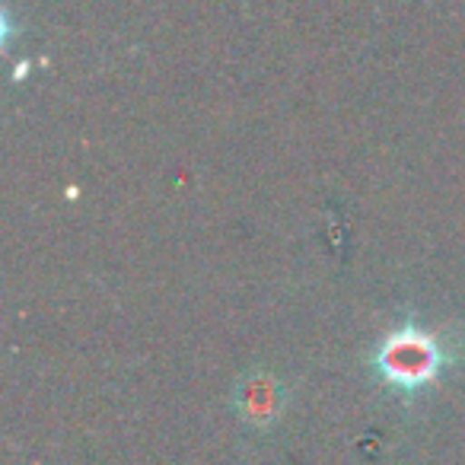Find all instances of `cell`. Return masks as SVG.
Listing matches in <instances>:
<instances>
[{
    "instance_id": "2",
    "label": "cell",
    "mask_w": 465,
    "mask_h": 465,
    "mask_svg": "<svg viewBox=\"0 0 465 465\" xmlns=\"http://www.w3.org/2000/svg\"><path fill=\"white\" fill-rule=\"evenodd\" d=\"M232 408L236 418L252 430H268L281 420L287 408V386L278 376L265 373V370H252L249 376H242L236 382L232 392Z\"/></svg>"
},
{
    "instance_id": "1",
    "label": "cell",
    "mask_w": 465,
    "mask_h": 465,
    "mask_svg": "<svg viewBox=\"0 0 465 465\" xmlns=\"http://www.w3.org/2000/svg\"><path fill=\"white\" fill-rule=\"evenodd\" d=\"M465 357V341L456 331H440L418 322L414 316L401 319L370 351V370L376 382L399 395L405 405L430 392L446 380Z\"/></svg>"
}]
</instances>
